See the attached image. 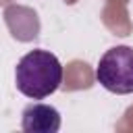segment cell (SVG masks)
Here are the masks:
<instances>
[{"label":"cell","instance_id":"cell-1","mask_svg":"<svg viewBox=\"0 0 133 133\" xmlns=\"http://www.w3.org/2000/svg\"><path fill=\"white\" fill-rule=\"evenodd\" d=\"M60 83L62 64L48 50H31L17 62L15 85L23 96L31 100H44L52 96Z\"/></svg>","mask_w":133,"mask_h":133},{"label":"cell","instance_id":"cell-2","mask_svg":"<svg viewBox=\"0 0 133 133\" xmlns=\"http://www.w3.org/2000/svg\"><path fill=\"white\" fill-rule=\"evenodd\" d=\"M96 79L110 94H133V48L114 46L106 50L96 66Z\"/></svg>","mask_w":133,"mask_h":133},{"label":"cell","instance_id":"cell-3","mask_svg":"<svg viewBox=\"0 0 133 133\" xmlns=\"http://www.w3.org/2000/svg\"><path fill=\"white\" fill-rule=\"evenodd\" d=\"M21 129L27 133H56L60 129V112L48 104H27L21 112Z\"/></svg>","mask_w":133,"mask_h":133}]
</instances>
